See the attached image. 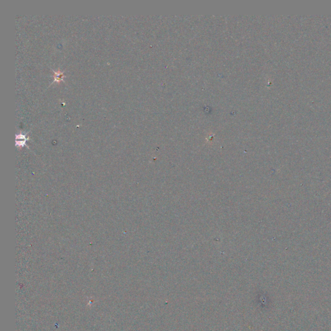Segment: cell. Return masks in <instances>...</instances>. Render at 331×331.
<instances>
[{"label": "cell", "instance_id": "cell-1", "mask_svg": "<svg viewBox=\"0 0 331 331\" xmlns=\"http://www.w3.org/2000/svg\"><path fill=\"white\" fill-rule=\"evenodd\" d=\"M54 80L53 81V82H60L61 81H64V74L63 72H61L60 71H54Z\"/></svg>", "mask_w": 331, "mask_h": 331}]
</instances>
